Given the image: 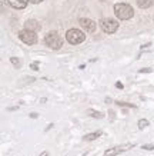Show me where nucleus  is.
Wrapping results in <instances>:
<instances>
[{
  "label": "nucleus",
  "mask_w": 154,
  "mask_h": 156,
  "mask_svg": "<svg viewBox=\"0 0 154 156\" xmlns=\"http://www.w3.org/2000/svg\"><path fill=\"white\" fill-rule=\"evenodd\" d=\"M30 3H33V5H39V3H42L43 0H29Z\"/></svg>",
  "instance_id": "obj_19"
},
{
  "label": "nucleus",
  "mask_w": 154,
  "mask_h": 156,
  "mask_svg": "<svg viewBox=\"0 0 154 156\" xmlns=\"http://www.w3.org/2000/svg\"><path fill=\"white\" fill-rule=\"evenodd\" d=\"M149 125H150V123H149V120H147V119H140V120H139V129H141V130H143L144 128H147Z\"/></svg>",
  "instance_id": "obj_13"
},
{
  "label": "nucleus",
  "mask_w": 154,
  "mask_h": 156,
  "mask_svg": "<svg viewBox=\"0 0 154 156\" xmlns=\"http://www.w3.org/2000/svg\"><path fill=\"white\" fill-rule=\"evenodd\" d=\"M116 87H117V89H123L124 86H123L121 82H117V83H116Z\"/></svg>",
  "instance_id": "obj_20"
},
{
  "label": "nucleus",
  "mask_w": 154,
  "mask_h": 156,
  "mask_svg": "<svg viewBox=\"0 0 154 156\" xmlns=\"http://www.w3.org/2000/svg\"><path fill=\"white\" fill-rule=\"evenodd\" d=\"M143 149H145V151H153L154 145H143Z\"/></svg>",
  "instance_id": "obj_16"
},
{
  "label": "nucleus",
  "mask_w": 154,
  "mask_h": 156,
  "mask_svg": "<svg viewBox=\"0 0 154 156\" xmlns=\"http://www.w3.org/2000/svg\"><path fill=\"white\" fill-rule=\"evenodd\" d=\"M87 113H89L90 116L96 118V119H101L103 116H104V115H103L101 112H96V110H91V109H90V110H87Z\"/></svg>",
  "instance_id": "obj_12"
},
{
  "label": "nucleus",
  "mask_w": 154,
  "mask_h": 156,
  "mask_svg": "<svg viewBox=\"0 0 154 156\" xmlns=\"http://www.w3.org/2000/svg\"><path fill=\"white\" fill-rule=\"evenodd\" d=\"M100 27L103 29V32H106L108 34H113L117 32L118 29V22L114 19H110V17H106L100 22Z\"/></svg>",
  "instance_id": "obj_4"
},
{
  "label": "nucleus",
  "mask_w": 154,
  "mask_h": 156,
  "mask_svg": "<svg viewBox=\"0 0 154 156\" xmlns=\"http://www.w3.org/2000/svg\"><path fill=\"white\" fill-rule=\"evenodd\" d=\"M80 26L87 32V33H93V32H96V29H97V24L94 23L91 19H86V17H81V19L79 20Z\"/></svg>",
  "instance_id": "obj_7"
},
{
  "label": "nucleus",
  "mask_w": 154,
  "mask_h": 156,
  "mask_svg": "<svg viewBox=\"0 0 154 156\" xmlns=\"http://www.w3.org/2000/svg\"><path fill=\"white\" fill-rule=\"evenodd\" d=\"M66 40L70 44H80V43H83L86 40V36L79 29H70L66 33Z\"/></svg>",
  "instance_id": "obj_2"
},
{
  "label": "nucleus",
  "mask_w": 154,
  "mask_h": 156,
  "mask_svg": "<svg viewBox=\"0 0 154 156\" xmlns=\"http://www.w3.org/2000/svg\"><path fill=\"white\" fill-rule=\"evenodd\" d=\"M134 145L133 143H124V145H118V146H114V147H110L107 151L104 152V156H117L118 153H123L126 151H130L133 149Z\"/></svg>",
  "instance_id": "obj_6"
},
{
  "label": "nucleus",
  "mask_w": 154,
  "mask_h": 156,
  "mask_svg": "<svg viewBox=\"0 0 154 156\" xmlns=\"http://www.w3.org/2000/svg\"><path fill=\"white\" fill-rule=\"evenodd\" d=\"M114 13L120 20H130L134 14V10L127 3H117L114 6Z\"/></svg>",
  "instance_id": "obj_1"
},
{
  "label": "nucleus",
  "mask_w": 154,
  "mask_h": 156,
  "mask_svg": "<svg viewBox=\"0 0 154 156\" xmlns=\"http://www.w3.org/2000/svg\"><path fill=\"white\" fill-rule=\"evenodd\" d=\"M44 42H46V44L49 48L54 49V50H57V49H60L63 46V40H61V37L56 32H49L46 34V37H44Z\"/></svg>",
  "instance_id": "obj_3"
},
{
  "label": "nucleus",
  "mask_w": 154,
  "mask_h": 156,
  "mask_svg": "<svg viewBox=\"0 0 154 156\" xmlns=\"http://www.w3.org/2000/svg\"><path fill=\"white\" fill-rule=\"evenodd\" d=\"M37 116H39L37 113H30V118H32V119H36Z\"/></svg>",
  "instance_id": "obj_21"
},
{
  "label": "nucleus",
  "mask_w": 154,
  "mask_h": 156,
  "mask_svg": "<svg viewBox=\"0 0 154 156\" xmlns=\"http://www.w3.org/2000/svg\"><path fill=\"white\" fill-rule=\"evenodd\" d=\"M30 67H32L33 70H39V62H36V63H32V65H30Z\"/></svg>",
  "instance_id": "obj_18"
},
{
  "label": "nucleus",
  "mask_w": 154,
  "mask_h": 156,
  "mask_svg": "<svg viewBox=\"0 0 154 156\" xmlns=\"http://www.w3.org/2000/svg\"><path fill=\"white\" fill-rule=\"evenodd\" d=\"M17 109H19L17 106H13V108H9V110H17Z\"/></svg>",
  "instance_id": "obj_22"
},
{
  "label": "nucleus",
  "mask_w": 154,
  "mask_h": 156,
  "mask_svg": "<svg viewBox=\"0 0 154 156\" xmlns=\"http://www.w3.org/2000/svg\"><path fill=\"white\" fill-rule=\"evenodd\" d=\"M117 105H118V106H121V108H135L134 105L127 103V102H117Z\"/></svg>",
  "instance_id": "obj_15"
},
{
  "label": "nucleus",
  "mask_w": 154,
  "mask_h": 156,
  "mask_svg": "<svg viewBox=\"0 0 154 156\" xmlns=\"http://www.w3.org/2000/svg\"><path fill=\"white\" fill-rule=\"evenodd\" d=\"M137 2V6L140 9H149L154 5V0H135Z\"/></svg>",
  "instance_id": "obj_10"
},
{
  "label": "nucleus",
  "mask_w": 154,
  "mask_h": 156,
  "mask_svg": "<svg viewBox=\"0 0 154 156\" xmlns=\"http://www.w3.org/2000/svg\"><path fill=\"white\" fill-rule=\"evenodd\" d=\"M100 136H101V132H100V130H98V132H93V133H87L86 136H83V140H86V142H91V140L98 139Z\"/></svg>",
  "instance_id": "obj_11"
},
{
  "label": "nucleus",
  "mask_w": 154,
  "mask_h": 156,
  "mask_svg": "<svg viewBox=\"0 0 154 156\" xmlns=\"http://www.w3.org/2000/svg\"><path fill=\"white\" fill-rule=\"evenodd\" d=\"M40 156H50V155H49V152H43Z\"/></svg>",
  "instance_id": "obj_23"
},
{
  "label": "nucleus",
  "mask_w": 154,
  "mask_h": 156,
  "mask_svg": "<svg viewBox=\"0 0 154 156\" xmlns=\"http://www.w3.org/2000/svg\"><path fill=\"white\" fill-rule=\"evenodd\" d=\"M140 73H150V72H151V69H150V67H143V69H140Z\"/></svg>",
  "instance_id": "obj_17"
},
{
  "label": "nucleus",
  "mask_w": 154,
  "mask_h": 156,
  "mask_svg": "<svg viewBox=\"0 0 154 156\" xmlns=\"http://www.w3.org/2000/svg\"><path fill=\"white\" fill-rule=\"evenodd\" d=\"M9 5L13 7V9H17V10H22V9H26L29 0H7Z\"/></svg>",
  "instance_id": "obj_8"
},
{
  "label": "nucleus",
  "mask_w": 154,
  "mask_h": 156,
  "mask_svg": "<svg viewBox=\"0 0 154 156\" xmlns=\"http://www.w3.org/2000/svg\"><path fill=\"white\" fill-rule=\"evenodd\" d=\"M24 26H26V29H27V30H32V32H36V30H39V29H40L39 22H37V20H34V19L27 20Z\"/></svg>",
  "instance_id": "obj_9"
},
{
  "label": "nucleus",
  "mask_w": 154,
  "mask_h": 156,
  "mask_svg": "<svg viewBox=\"0 0 154 156\" xmlns=\"http://www.w3.org/2000/svg\"><path fill=\"white\" fill-rule=\"evenodd\" d=\"M19 39L26 44H36L37 43V34L36 32H32V30H20L19 32Z\"/></svg>",
  "instance_id": "obj_5"
},
{
  "label": "nucleus",
  "mask_w": 154,
  "mask_h": 156,
  "mask_svg": "<svg viewBox=\"0 0 154 156\" xmlns=\"http://www.w3.org/2000/svg\"><path fill=\"white\" fill-rule=\"evenodd\" d=\"M10 62H12V65H13L14 67H20V65H22L17 57H10Z\"/></svg>",
  "instance_id": "obj_14"
}]
</instances>
